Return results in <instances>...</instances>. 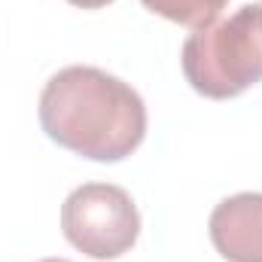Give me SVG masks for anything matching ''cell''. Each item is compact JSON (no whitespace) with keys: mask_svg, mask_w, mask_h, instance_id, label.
I'll return each instance as SVG.
<instances>
[{"mask_svg":"<svg viewBox=\"0 0 262 262\" xmlns=\"http://www.w3.org/2000/svg\"><path fill=\"white\" fill-rule=\"evenodd\" d=\"M64 238L92 259H116L134 247L140 213L131 195L113 183H82L61 207Z\"/></svg>","mask_w":262,"mask_h":262,"instance_id":"obj_3","label":"cell"},{"mask_svg":"<svg viewBox=\"0 0 262 262\" xmlns=\"http://www.w3.org/2000/svg\"><path fill=\"white\" fill-rule=\"evenodd\" d=\"M73 6H82V9H101V6H107V3H113V0H70Z\"/></svg>","mask_w":262,"mask_h":262,"instance_id":"obj_6","label":"cell"},{"mask_svg":"<svg viewBox=\"0 0 262 262\" xmlns=\"http://www.w3.org/2000/svg\"><path fill=\"white\" fill-rule=\"evenodd\" d=\"M210 241L229 262H262V192H238L213 207Z\"/></svg>","mask_w":262,"mask_h":262,"instance_id":"obj_4","label":"cell"},{"mask_svg":"<svg viewBox=\"0 0 262 262\" xmlns=\"http://www.w3.org/2000/svg\"><path fill=\"white\" fill-rule=\"evenodd\" d=\"M40 262H67V259H58V256H52V259H40Z\"/></svg>","mask_w":262,"mask_h":262,"instance_id":"obj_7","label":"cell"},{"mask_svg":"<svg viewBox=\"0 0 262 262\" xmlns=\"http://www.w3.org/2000/svg\"><path fill=\"white\" fill-rule=\"evenodd\" d=\"M40 125L70 152L92 162H119L146 137V107L119 76L101 67L58 70L40 95Z\"/></svg>","mask_w":262,"mask_h":262,"instance_id":"obj_1","label":"cell"},{"mask_svg":"<svg viewBox=\"0 0 262 262\" xmlns=\"http://www.w3.org/2000/svg\"><path fill=\"white\" fill-rule=\"evenodd\" d=\"M183 73L198 95L226 101L262 82V3H244L183 43Z\"/></svg>","mask_w":262,"mask_h":262,"instance_id":"obj_2","label":"cell"},{"mask_svg":"<svg viewBox=\"0 0 262 262\" xmlns=\"http://www.w3.org/2000/svg\"><path fill=\"white\" fill-rule=\"evenodd\" d=\"M229 0H143L146 9H152L156 15L186 25V28H204L210 21H216V15L226 9Z\"/></svg>","mask_w":262,"mask_h":262,"instance_id":"obj_5","label":"cell"}]
</instances>
